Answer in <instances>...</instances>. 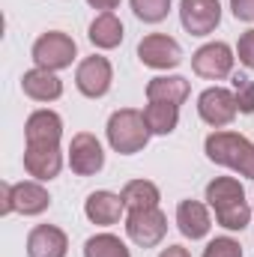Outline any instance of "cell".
I'll use <instances>...</instances> for the list:
<instances>
[{
	"mask_svg": "<svg viewBox=\"0 0 254 257\" xmlns=\"http://www.w3.org/2000/svg\"><path fill=\"white\" fill-rule=\"evenodd\" d=\"M236 96L230 93V90H224V87H209V90H203L200 93V99H197V114H200V120L203 123H209V126L221 128L227 126L233 117H236Z\"/></svg>",
	"mask_w": 254,
	"mask_h": 257,
	"instance_id": "obj_9",
	"label": "cell"
},
{
	"mask_svg": "<svg viewBox=\"0 0 254 257\" xmlns=\"http://www.w3.org/2000/svg\"><path fill=\"white\" fill-rule=\"evenodd\" d=\"M180 21L191 36H206L221 21V3L218 0H183L180 3Z\"/></svg>",
	"mask_w": 254,
	"mask_h": 257,
	"instance_id": "obj_11",
	"label": "cell"
},
{
	"mask_svg": "<svg viewBox=\"0 0 254 257\" xmlns=\"http://www.w3.org/2000/svg\"><path fill=\"white\" fill-rule=\"evenodd\" d=\"M144 120L153 135H171L180 123V105H168V102H150L144 108Z\"/></svg>",
	"mask_w": 254,
	"mask_h": 257,
	"instance_id": "obj_20",
	"label": "cell"
},
{
	"mask_svg": "<svg viewBox=\"0 0 254 257\" xmlns=\"http://www.w3.org/2000/svg\"><path fill=\"white\" fill-rule=\"evenodd\" d=\"M111 81H114V72H111V63L99 54L81 60L78 72H75V84L78 90L87 96V99H99L111 90Z\"/></svg>",
	"mask_w": 254,
	"mask_h": 257,
	"instance_id": "obj_12",
	"label": "cell"
},
{
	"mask_svg": "<svg viewBox=\"0 0 254 257\" xmlns=\"http://www.w3.org/2000/svg\"><path fill=\"white\" fill-rule=\"evenodd\" d=\"M84 257H132V254H129V248L123 245L120 236H114V233H96V236L87 239Z\"/></svg>",
	"mask_w": 254,
	"mask_h": 257,
	"instance_id": "obj_22",
	"label": "cell"
},
{
	"mask_svg": "<svg viewBox=\"0 0 254 257\" xmlns=\"http://www.w3.org/2000/svg\"><path fill=\"white\" fill-rule=\"evenodd\" d=\"M123 209H126L123 194H114V192H93L87 197V203H84L87 218H90L93 224H102V227L117 224L120 215H123Z\"/></svg>",
	"mask_w": 254,
	"mask_h": 257,
	"instance_id": "obj_15",
	"label": "cell"
},
{
	"mask_svg": "<svg viewBox=\"0 0 254 257\" xmlns=\"http://www.w3.org/2000/svg\"><path fill=\"white\" fill-rule=\"evenodd\" d=\"M206 200L215 209V218L227 230H242L251 221V206L245 203V189L233 177H218L206 186Z\"/></svg>",
	"mask_w": 254,
	"mask_h": 257,
	"instance_id": "obj_2",
	"label": "cell"
},
{
	"mask_svg": "<svg viewBox=\"0 0 254 257\" xmlns=\"http://www.w3.org/2000/svg\"><path fill=\"white\" fill-rule=\"evenodd\" d=\"M159 257H191V254L183 248V245H168V248H165Z\"/></svg>",
	"mask_w": 254,
	"mask_h": 257,
	"instance_id": "obj_29",
	"label": "cell"
},
{
	"mask_svg": "<svg viewBox=\"0 0 254 257\" xmlns=\"http://www.w3.org/2000/svg\"><path fill=\"white\" fill-rule=\"evenodd\" d=\"M191 69H194L200 78H212V81L230 75V69H233V51H230V45H224V42H209V45L197 48V51L191 54Z\"/></svg>",
	"mask_w": 254,
	"mask_h": 257,
	"instance_id": "obj_13",
	"label": "cell"
},
{
	"mask_svg": "<svg viewBox=\"0 0 254 257\" xmlns=\"http://www.w3.org/2000/svg\"><path fill=\"white\" fill-rule=\"evenodd\" d=\"M123 203L129 209H153L159 206V189L150 180H132L123 189Z\"/></svg>",
	"mask_w": 254,
	"mask_h": 257,
	"instance_id": "obj_21",
	"label": "cell"
},
{
	"mask_svg": "<svg viewBox=\"0 0 254 257\" xmlns=\"http://www.w3.org/2000/svg\"><path fill=\"white\" fill-rule=\"evenodd\" d=\"M206 159L215 165H224L236 174H242L245 180H254V144L245 135L236 132H212L203 144Z\"/></svg>",
	"mask_w": 254,
	"mask_h": 257,
	"instance_id": "obj_3",
	"label": "cell"
},
{
	"mask_svg": "<svg viewBox=\"0 0 254 257\" xmlns=\"http://www.w3.org/2000/svg\"><path fill=\"white\" fill-rule=\"evenodd\" d=\"M230 9L239 21H254V0H230Z\"/></svg>",
	"mask_w": 254,
	"mask_h": 257,
	"instance_id": "obj_27",
	"label": "cell"
},
{
	"mask_svg": "<svg viewBox=\"0 0 254 257\" xmlns=\"http://www.w3.org/2000/svg\"><path fill=\"white\" fill-rule=\"evenodd\" d=\"M236 51H239V63L248 66V69H254V30H248V33L239 36Z\"/></svg>",
	"mask_w": 254,
	"mask_h": 257,
	"instance_id": "obj_26",
	"label": "cell"
},
{
	"mask_svg": "<svg viewBox=\"0 0 254 257\" xmlns=\"http://www.w3.org/2000/svg\"><path fill=\"white\" fill-rule=\"evenodd\" d=\"M132 9L141 21L147 24H159L168 18V9H171V0H132Z\"/></svg>",
	"mask_w": 254,
	"mask_h": 257,
	"instance_id": "obj_23",
	"label": "cell"
},
{
	"mask_svg": "<svg viewBox=\"0 0 254 257\" xmlns=\"http://www.w3.org/2000/svg\"><path fill=\"white\" fill-rule=\"evenodd\" d=\"M189 81L180 75H168V78H153L147 84V99L150 102H168V105H183L189 99Z\"/></svg>",
	"mask_w": 254,
	"mask_h": 257,
	"instance_id": "obj_18",
	"label": "cell"
},
{
	"mask_svg": "<svg viewBox=\"0 0 254 257\" xmlns=\"http://www.w3.org/2000/svg\"><path fill=\"white\" fill-rule=\"evenodd\" d=\"M48 206H51V197L39 183H18V186L3 183L0 186V215H9L12 209L21 215H39Z\"/></svg>",
	"mask_w": 254,
	"mask_h": 257,
	"instance_id": "obj_5",
	"label": "cell"
},
{
	"mask_svg": "<svg viewBox=\"0 0 254 257\" xmlns=\"http://www.w3.org/2000/svg\"><path fill=\"white\" fill-rule=\"evenodd\" d=\"M87 36H90V42L96 48H117L123 42V24H120V18L114 12H102V15L93 18Z\"/></svg>",
	"mask_w": 254,
	"mask_h": 257,
	"instance_id": "obj_19",
	"label": "cell"
},
{
	"mask_svg": "<svg viewBox=\"0 0 254 257\" xmlns=\"http://www.w3.org/2000/svg\"><path fill=\"white\" fill-rule=\"evenodd\" d=\"M33 60H36V66L51 69V72L72 66V60H75V39L60 33V30H51V33L39 36L36 45H33Z\"/></svg>",
	"mask_w": 254,
	"mask_h": 257,
	"instance_id": "obj_7",
	"label": "cell"
},
{
	"mask_svg": "<svg viewBox=\"0 0 254 257\" xmlns=\"http://www.w3.org/2000/svg\"><path fill=\"white\" fill-rule=\"evenodd\" d=\"M66 251H69V239L54 224H39L27 236V257H66Z\"/></svg>",
	"mask_w": 254,
	"mask_h": 257,
	"instance_id": "obj_14",
	"label": "cell"
},
{
	"mask_svg": "<svg viewBox=\"0 0 254 257\" xmlns=\"http://www.w3.org/2000/svg\"><path fill=\"white\" fill-rule=\"evenodd\" d=\"M138 57L150 69H174L183 63V48L177 39H171L165 33H150L138 42Z\"/></svg>",
	"mask_w": 254,
	"mask_h": 257,
	"instance_id": "obj_8",
	"label": "cell"
},
{
	"mask_svg": "<svg viewBox=\"0 0 254 257\" xmlns=\"http://www.w3.org/2000/svg\"><path fill=\"white\" fill-rule=\"evenodd\" d=\"M21 87H24V93H27L30 99H36V102H54V99L63 96V84H60V78H57L51 69H42V66L24 72Z\"/></svg>",
	"mask_w": 254,
	"mask_h": 257,
	"instance_id": "obj_16",
	"label": "cell"
},
{
	"mask_svg": "<svg viewBox=\"0 0 254 257\" xmlns=\"http://www.w3.org/2000/svg\"><path fill=\"white\" fill-rule=\"evenodd\" d=\"M177 224H180V233L189 236V239H203L209 233V212L203 203L197 200H183L177 206Z\"/></svg>",
	"mask_w": 254,
	"mask_h": 257,
	"instance_id": "obj_17",
	"label": "cell"
},
{
	"mask_svg": "<svg viewBox=\"0 0 254 257\" xmlns=\"http://www.w3.org/2000/svg\"><path fill=\"white\" fill-rule=\"evenodd\" d=\"M203 257H242V245L230 236H221V239H212L203 248Z\"/></svg>",
	"mask_w": 254,
	"mask_h": 257,
	"instance_id": "obj_25",
	"label": "cell"
},
{
	"mask_svg": "<svg viewBox=\"0 0 254 257\" xmlns=\"http://www.w3.org/2000/svg\"><path fill=\"white\" fill-rule=\"evenodd\" d=\"M233 96H236V108L242 114H254V81L245 75L233 78Z\"/></svg>",
	"mask_w": 254,
	"mask_h": 257,
	"instance_id": "obj_24",
	"label": "cell"
},
{
	"mask_svg": "<svg viewBox=\"0 0 254 257\" xmlns=\"http://www.w3.org/2000/svg\"><path fill=\"white\" fill-rule=\"evenodd\" d=\"M150 126L144 120L141 111L135 108H123V111H114L111 120H108V144L120 153V156H132L138 150L147 147L150 141Z\"/></svg>",
	"mask_w": 254,
	"mask_h": 257,
	"instance_id": "obj_4",
	"label": "cell"
},
{
	"mask_svg": "<svg viewBox=\"0 0 254 257\" xmlns=\"http://www.w3.org/2000/svg\"><path fill=\"white\" fill-rule=\"evenodd\" d=\"M69 165L78 177H93L102 171L105 165V153H102V144L96 141V135L90 132H78L69 144Z\"/></svg>",
	"mask_w": 254,
	"mask_h": 257,
	"instance_id": "obj_10",
	"label": "cell"
},
{
	"mask_svg": "<svg viewBox=\"0 0 254 257\" xmlns=\"http://www.w3.org/2000/svg\"><path fill=\"white\" fill-rule=\"evenodd\" d=\"M93 9H102V12H111V9H117L120 6V0H87Z\"/></svg>",
	"mask_w": 254,
	"mask_h": 257,
	"instance_id": "obj_28",
	"label": "cell"
},
{
	"mask_svg": "<svg viewBox=\"0 0 254 257\" xmlns=\"http://www.w3.org/2000/svg\"><path fill=\"white\" fill-rule=\"evenodd\" d=\"M60 135L63 120L54 111H33L24 126V171L36 180H54L63 168L60 156Z\"/></svg>",
	"mask_w": 254,
	"mask_h": 257,
	"instance_id": "obj_1",
	"label": "cell"
},
{
	"mask_svg": "<svg viewBox=\"0 0 254 257\" xmlns=\"http://www.w3.org/2000/svg\"><path fill=\"white\" fill-rule=\"evenodd\" d=\"M126 233L132 242H138L141 248H153L165 239L168 233V218L159 206L153 209H129L126 218Z\"/></svg>",
	"mask_w": 254,
	"mask_h": 257,
	"instance_id": "obj_6",
	"label": "cell"
}]
</instances>
